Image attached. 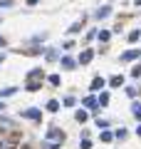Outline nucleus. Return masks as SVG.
I'll list each match as a JSON object with an SVG mask.
<instances>
[{
	"instance_id": "obj_29",
	"label": "nucleus",
	"mask_w": 141,
	"mask_h": 149,
	"mask_svg": "<svg viewBox=\"0 0 141 149\" xmlns=\"http://www.w3.org/2000/svg\"><path fill=\"white\" fill-rule=\"evenodd\" d=\"M0 47H5V37L0 35Z\"/></svg>"
},
{
	"instance_id": "obj_32",
	"label": "nucleus",
	"mask_w": 141,
	"mask_h": 149,
	"mask_svg": "<svg viewBox=\"0 0 141 149\" xmlns=\"http://www.w3.org/2000/svg\"><path fill=\"white\" fill-rule=\"evenodd\" d=\"M0 109H5V102H3V100H0Z\"/></svg>"
},
{
	"instance_id": "obj_3",
	"label": "nucleus",
	"mask_w": 141,
	"mask_h": 149,
	"mask_svg": "<svg viewBox=\"0 0 141 149\" xmlns=\"http://www.w3.org/2000/svg\"><path fill=\"white\" fill-rule=\"evenodd\" d=\"M109 15H111V5H102L99 10L94 13V17H99V20H102V17H109Z\"/></svg>"
},
{
	"instance_id": "obj_22",
	"label": "nucleus",
	"mask_w": 141,
	"mask_h": 149,
	"mask_svg": "<svg viewBox=\"0 0 141 149\" xmlns=\"http://www.w3.org/2000/svg\"><path fill=\"white\" fill-rule=\"evenodd\" d=\"M131 77H141V65H136V67L131 70Z\"/></svg>"
},
{
	"instance_id": "obj_16",
	"label": "nucleus",
	"mask_w": 141,
	"mask_h": 149,
	"mask_svg": "<svg viewBox=\"0 0 141 149\" xmlns=\"http://www.w3.org/2000/svg\"><path fill=\"white\" fill-rule=\"evenodd\" d=\"M27 90H30V92H37V90H40V82L30 80V82H27Z\"/></svg>"
},
{
	"instance_id": "obj_26",
	"label": "nucleus",
	"mask_w": 141,
	"mask_h": 149,
	"mask_svg": "<svg viewBox=\"0 0 141 149\" xmlns=\"http://www.w3.org/2000/svg\"><path fill=\"white\" fill-rule=\"evenodd\" d=\"M79 147H82V149H92V142H89V139H82V144H79Z\"/></svg>"
},
{
	"instance_id": "obj_33",
	"label": "nucleus",
	"mask_w": 141,
	"mask_h": 149,
	"mask_svg": "<svg viewBox=\"0 0 141 149\" xmlns=\"http://www.w3.org/2000/svg\"><path fill=\"white\" fill-rule=\"evenodd\" d=\"M134 3H136V5H141V0H134Z\"/></svg>"
},
{
	"instance_id": "obj_35",
	"label": "nucleus",
	"mask_w": 141,
	"mask_h": 149,
	"mask_svg": "<svg viewBox=\"0 0 141 149\" xmlns=\"http://www.w3.org/2000/svg\"><path fill=\"white\" fill-rule=\"evenodd\" d=\"M22 149H27V147H22Z\"/></svg>"
},
{
	"instance_id": "obj_14",
	"label": "nucleus",
	"mask_w": 141,
	"mask_h": 149,
	"mask_svg": "<svg viewBox=\"0 0 141 149\" xmlns=\"http://www.w3.org/2000/svg\"><path fill=\"white\" fill-rule=\"evenodd\" d=\"M109 104V92H102L99 95V107H106Z\"/></svg>"
},
{
	"instance_id": "obj_6",
	"label": "nucleus",
	"mask_w": 141,
	"mask_h": 149,
	"mask_svg": "<svg viewBox=\"0 0 141 149\" xmlns=\"http://www.w3.org/2000/svg\"><path fill=\"white\" fill-rule=\"evenodd\" d=\"M59 62H62V67H64V70H72V67H74V65H77V62H74V60H72V57H67V55H64V57H62V60H59Z\"/></svg>"
},
{
	"instance_id": "obj_20",
	"label": "nucleus",
	"mask_w": 141,
	"mask_h": 149,
	"mask_svg": "<svg viewBox=\"0 0 141 149\" xmlns=\"http://www.w3.org/2000/svg\"><path fill=\"white\" fill-rule=\"evenodd\" d=\"M0 149H15V147H12V142H8V139H3V142H0Z\"/></svg>"
},
{
	"instance_id": "obj_4",
	"label": "nucleus",
	"mask_w": 141,
	"mask_h": 149,
	"mask_svg": "<svg viewBox=\"0 0 141 149\" xmlns=\"http://www.w3.org/2000/svg\"><path fill=\"white\" fill-rule=\"evenodd\" d=\"M104 85H106V82H104V77H94V80H92V90H94V92L104 90Z\"/></svg>"
},
{
	"instance_id": "obj_19",
	"label": "nucleus",
	"mask_w": 141,
	"mask_h": 149,
	"mask_svg": "<svg viewBox=\"0 0 141 149\" xmlns=\"http://www.w3.org/2000/svg\"><path fill=\"white\" fill-rule=\"evenodd\" d=\"M111 139H114L111 132H102V142H111Z\"/></svg>"
},
{
	"instance_id": "obj_24",
	"label": "nucleus",
	"mask_w": 141,
	"mask_h": 149,
	"mask_svg": "<svg viewBox=\"0 0 141 149\" xmlns=\"http://www.w3.org/2000/svg\"><path fill=\"white\" fill-rule=\"evenodd\" d=\"M97 127H102V129H106V127H109V122H106V119H97Z\"/></svg>"
},
{
	"instance_id": "obj_28",
	"label": "nucleus",
	"mask_w": 141,
	"mask_h": 149,
	"mask_svg": "<svg viewBox=\"0 0 141 149\" xmlns=\"http://www.w3.org/2000/svg\"><path fill=\"white\" fill-rule=\"evenodd\" d=\"M126 95H129V97H136V87H126Z\"/></svg>"
},
{
	"instance_id": "obj_25",
	"label": "nucleus",
	"mask_w": 141,
	"mask_h": 149,
	"mask_svg": "<svg viewBox=\"0 0 141 149\" xmlns=\"http://www.w3.org/2000/svg\"><path fill=\"white\" fill-rule=\"evenodd\" d=\"M0 124H5V127H12V119H8V117H0Z\"/></svg>"
},
{
	"instance_id": "obj_17",
	"label": "nucleus",
	"mask_w": 141,
	"mask_h": 149,
	"mask_svg": "<svg viewBox=\"0 0 141 149\" xmlns=\"http://www.w3.org/2000/svg\"><path fill=\"white\" fill-rule=\"evenodd\" d=\"M139 37H141V32H139V30H131V32H129V42H136Z\"/></svg>"
},
{
	"instance_id": "obj_27",
	"label": "nucleus",
	"mask_w": 141,
	"mask_h": 149,
	"mask_svg": "<svg viewBox=\"0 0 141 149\" xmlns=\"http://www.w3.org/2000/svg\"><path fill=\"white\" fill-rule=\"evenodd\" d=\"M74 104V97H64V107H72Z\"/></svg>"
},
{
	"instance_id": "obj_23",
	"label": "nucleus",
	"mask_w": 141,
	"mask_h": 149,
	"mask_svg": "<svg viewBox=\"0 0 141 149\" xmlns=\"http://www.w3.org/2000/svg\"><path fill=\"white\" fill-rule=\"evenodd\" d=\"M114 137H116V139H124V137H126V129H116Z\"/></svg>"
},
{
	"instance_id": "obj_9",
	"label": "nucleus",
	"mask_w": 141,
	"mask_h": 149,
	"mask_svg": "<svg viewBox=\"0 0 141 149\" xmlns=\"http://www.w3.org/2000/svg\"><path fill=\"white\" fill-rule=\"evenodd\" d=\"M131 114H134L136 119H141V102H134V104H131Z\"/></svg>"
},
{
	"instance_id": "obj_30",
	"label": "nucleus",
	"mask_w": 141,
	"mask_h": 149,
	"mask_svg": "<svg viewBox=\"0 0 141 149\" xmlns=\"http://www.w3.org/2000/svg\"><path fill=\"white\" fill-rule=\"evenodd\" d=\"M136 134H139V137H141V124H139V127H136Z\"/></svg>"
},
{
	"instance_id": "obj_34",
	"label": "nucleus",
	"mask_w": 141,
	"mask_h": 149,
	"mask_svg": "<svg viewBox=\"0 0 141 149\" xmlns=\"http://www.w3.org/2000/svg\"><path fill=\"white\" fill-rule=\"evenodd\" d=\"M0 65H3V55H0Z\"/></svg>"
},
{
	"instance_id": "obj_7",
	"label": "nucleus",
	"mask_w": 141,
	"mask_h": 149,
	"mask_svg": "<svg viewBox=\"0 0 141 149\" xmlns=\"http://www.w3.org/2000/svg\"><path fill=\"white\" fill-rule=\"evenodd\" d=\"M109 85L111 87H121V85H124V77H121V74H114V77L109 80Z\"/></svg>"
},
{
	"instance_id": "obj_5",
	"label": "nucleus",
	"mask_w": 141,
	"mask_h": 149,
	"mask_svg": "<svg viewBox=\"0 0 141 149\" xmlns=\"http://www.w3.org/2000/svg\"><path fill=\"white\" fill-rule=\"evenodd\" d=\"M92 57H94V52H92V50H84V52L79 55V62H82V65H87V62H92Z\"/></svg>"
},
{
	"instance_id": "obj_12",
	"label": "nucleus",
	"mask_w": 141,
	"mask_h": 149,
	"mask_svg": "<svg viewBox=\"0 0 141 149\" xmlns=\"http://www.w3.org/2000/svg\"><path fill=\"white\" fill-rule=\"evenodd\" d=\"M74 117H77V122H87V119H89V114H87L84 109H77V114H74Z\"/></svg>"
},
{
	"instance_id": "obj_2",
	"label": "nucleus",
	"mask_w": 141,
	"mask_h": 149,
	"mask_svg": "<svg viewBox=\"0 0 141 149\" xmlns=\"http://www.w3.org/2000/svg\"><path fill=\"white\" fill-rule=\"evenodd\" d=\"M139 55H141V50H126V52L121 55L119 60H121V62H131V60H136Z\"/></svg>"
},
{
	"instance_id": "obj_8",
	"label": "nucleus",
	"mask_w": 141,
	"mask_h": 149,
	"mask_svg": "<svg viewBox=\"0 0 141 149\" xmlns=\"http://www.w3.org/2000/svg\"><path fill=\"white\" fill-rule=\"evenodd\" d=\"M84 107H92V109L97 112V107H99V100H94V97H87V100H84Z\"/></svg>"
},
{
	"instance_id": "obj_10",
	"label": "nucleus",
	"mask_w": 141,
	"mask_h": 149,
	"mask_svg": "<svg viewBox=\"0 0 141 149\" xmlns=\"http://www.w3.org/2000/svg\"><path fill=\"white\" fill-rule=\"evenodd\" d=\"M17 92V87H5V90H0V100L3 97H10V95H15Z\"/></svg>"
},
{
	"instance_id": "obj_1",
	"label": "nucleus",
	"mask_w": 141,
	"mask_h": 149,
	"mask_svg": "<svg viewBox=\"0 0 141 149\" xmlns=\"http://www.w3.org/2000/svg\"><path fill=\"white\" fill-rule=\"evenodd\" d=\"M20 114H22L25 119H40V117H42V112L37 109V107H30V109H22Z\"/></svg>"
},
{
	"instance_id": "obj_11",
	"label": "nucleus",
	"mask_w": 141,
	"mask_h": 149,
	"mask_svg": "<svg viewBox=\"0 0 141 149\" xmlns=\"http://www.w3.org/2000/svg\"><path fill=\"white\" fill-rule=\"evenodd\" d=\"M47 112H59V102L57 100H50V102H47Z\"/></svg>"
},
{
	"instance_id": "obj_21",
	"label": "nucleus",
	"mask_w": 141,
	"mask_h": 149,
	"mask_svg": "<svg viewBox=\"0 0 141 149\" xmlns=\"http://www.w3.org/2000/svg\"><path fill=\"white\" fill-rule=\"evenodd\" d=\"M69 32H82V22H74V25L69 27Z\"/></svg>"
},
{
	"instance_id": "obj_13",
	"label": "nucleus",
	"mask_w": 141,
	"mask_h": 149,
	"mask_svg": "<svg viewBox=\"0 0 141 149\" xmlns=\"http://www.w3.org/2000/svg\"><path fill=\"white\" fill-rule=\"evenodd\" d=\"M109 37H111V32H109V30H102V32H99V42H102V45L109 42Z\"/></svg>"
},
{
	"instance_id": "obj_18",
	"label": "nucleus",
	"mask_w": 141,
	"mask_h": 149,
	"mask_svg": "<svg viewBox=\"0 0 141 149\" xmlns=\"http://www.w3.org/2000/svg\"><path fill=\"white\" fill-rule=\"evenodd\" d=\"M40 74H42V70H32V72L27 74V80H37V77H40Z\"/></svg>"
},
{
	"instance_id": "obj_15",
	"label": "nucleus",
	"mask_w": 141,
	"mask_h": 149,
	"mask_svg": "<svg viewBox=\"0 0 141 149\" xmlns=\"http://www.w3.org/2000/svg\"><path fill=\"white\" fill-rule=\"evenodd\" d=\"M47 80H50V85H52V87H59V74H50Z\"/></svg>"
},
{
	"instance_id": "obj_31",
	"label": "nucleus",
	"mask_w": 141,
	"mask_h": 149,
	"mask_svg": "<svg viewBox=\"0 0 141 149\" xmlns=\"http://www.w3.org/2000/svg\"><path fill=\"white\" fill-rule=\"evenodd\" d=\"M35 3H37V0H27V5H35Z\"/></svg>"
}]
</instances>
